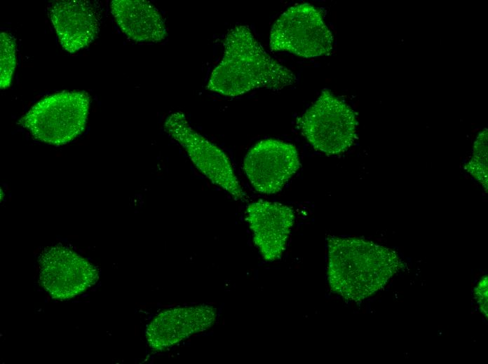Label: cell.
Segmentation results:
<instances>
[{"mask_svg":"<svg viewBox=\"0 0 488 364\" xmlns=\"http://www.w3.org/2000/svg\"><path fill=\"white\" fill-rule=\"evenodd\" d=\"M465 169L487 192V130L484 129L477 135L474 143L473 155L465 166Z\"/></svg>","mask_w":488,"mask_h":364,"instance_id":"4fadbf2b","label":"cell"},{"mask_svg":"<svg viewBox=\"0 0 488 364\" xmlns=\"http://www.w3.org/2000/svg\"><path fill=\"white\" fill-rule=\"evenodd\" d=\"M0 42V87L6 89L11 84L16 67V43L14 37L6 31L1 32Z\"/></svg>","mask_w":488,"mask_h":364,"instance_id":"5bb4252c","label":"cell"},{"mask_svg":"<svg viewBox=\"0 0 488 364\" xmlns=\"http://www.w3.org/2000/svg\"><path fill=\"white\" fill-rule=\"evenodd\" d=\"M327 278L331 289L344 298L364 300L381 288L399 270L393 250L360 238H327Z\"/></svg>","mask_w":488,"mask_h":364,"instance_id":"7a4b0ae2","label":"cell"},{"mask_svg":"<svg viewBox=\"0 0 488 364\" xmlns=\"http://www.w3.org/2000/svg\"><path fill=\"white\" fill-rule=\"evenodd\" d=\"M297 80L291 70L268 55L248 26L238 25L226 36L223 57L207 89L236 97L257 88L280 90Z\"/></svg>","mask_w":488,"mask_h":364,"instance_id":"6da1fadb","label":"cell"},{"mask_svg":"<svg viewBox=\"0 0 488 364\" xmlns=\"http://www.w3.org/2000/svg\"><path fill=\"white\" fill-rule=\"evenodd\" d=\"M90 106L85 92H61L36 102L20 120L32 136L43 142L61 146L84 130Z\"/></svg>","mask_w":488,"mask_h":364,"instance_id":"3957f363","label":"cell"},{"mask_svg":"<svg viewBox=\"0 0 488 364\" xmlns=\"http://www.w3.org/2000/svg\"><path fill=\"white\" fill-rule=\"evenodd\" d=\"M299 125L311 145L328 155L345 152L356 138L355 112L328 90L323 91L301 115Z\"/></svg>","mask_w":488,"mask_h":364,"instance_id":"277c9868","label":"cell"},{"mask_svg":"<svg viewBox=\"0 0 488 364\" xmlns=\"http://www.w3.org/2000/svg\"><path fill=\"white\" fill-rule=\"evenodd\" d=\"M300 165L293 144L273 139L257 143L243 161V169L251 185L257 192L266 195L280 191Z\"/></svg>","mask_w":488,"mask_h":364,"instance_id":"52a82bcc","label":"cell"},{"mask_svg":"<svg viewBox=\"0 0 488 364\" xmlns=\"http://www.w3.org/2000/svg\"><path fill=\"white\" fill-rule=\"evenodd\" d=\"M247 220L262 256L267 261L280 258L294 224L293 209L281 203L259 200L248 205Z\"/></svg>","mask_w":488,"mask_h":364,"instance_id":"9c48e42d","label":"cell"},{"mask_svg":"<svg viewBox=\"0 0 488 364\" xmlns=\"http://www.w3.org/2000/svg\"><path fill=\"white\" fill-rule=\"evenodd\" d=\"M333 36L320 10L304 3L290 7L273 24L270 46L309 58L327 55L332 49Z\"/></svg>","mask_w":488,"mask_h":364,"instance_id":"5b68a950","label":"cell"},{"mask_svg":"<svg viewBox=\"0 0 488 364\" xmlns=\"http://www.w3.org/2000/svg\"><path fill=\"white\" fill-rule=\"evenodd\" d=\"M164 130L184 148L191 161L205 177L235 200H244L245 193L228 156L217 146L195 131L184 113L176 111L169 115L165 121Z\"/></svg>","mask_w":488,"mask_h":364,"instance_id":"8992f818","label":"cell"},{"mask_svg":"<svg viewBox=\"0 0 488 364\" xmlns=\"http://www.w3.org/2000/svg\"><path fill=\"white\" fill-rule=\"evenodd\" d=\"M49 15L62 47L70 53L88 46L98 34V14L90 1H55Z\"/></svg>","mask_w":488,"mask_h":364,"instance_id":"8fae6325","label":"cell"},{"mask_svg":"<svg viewBox=\"0 0 488 364\" xmlns=\"http://www.w3.org/2000/svg\"><path fill=\"white\" fill-rule=\"evenodd\" d=\"M475 296L477 302L479 305L481 312L484 316L487 318L488 316V278L487 276H483L477 285L476 286L475 290Z\"/></svg>","mask_w":488,"mask_h":364,"instance_id":"9a60e30c","label":"cell"},{"mask_svg":"<svg viewBox=\"0 0 488 364\" xmlns=\"http://www.w3.org/2000/svg\"><path fill=\"white\" fill-rule=\"evenodd\" d=\"M111 12L121 31L136 42H159L168 31L159 11L142 0H114Z\"/></svg>","mask_w":488,"mask_h":364,"instance_id":"7c38bea8","label":"cell"},{"mask_svg":"<svg viewBox=\"0 0 488 364\" xmlns=\"http://www.w3.org/2000/svg\"><path fill=\"white\" fill-rule=\"evenodd\" d=\"M39 281L51 298H72L95 284L96 268L67 247L55 246L46 250L39 259Z\"/></svg>","mask_w":488,"mask_h":364,"instance_id":"ba28073f","label":"cell"},{"mask_svg":"<svg viewBox=\"0 0 488 364\" xmlns=\"http://www.w3.org/2000/svg\"><path fill=\"white\" fill-rule=\"evenodd\" d=\"M216 316L217 309L208 305L165 310L158 314L147 326V342L154 351L167 349L211 327Z\"/></svg>","mask_w":488,"mask_h":364,"instance_id":"30bf717a","label":"cell"}]
</instances>
